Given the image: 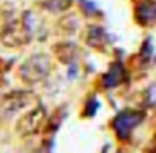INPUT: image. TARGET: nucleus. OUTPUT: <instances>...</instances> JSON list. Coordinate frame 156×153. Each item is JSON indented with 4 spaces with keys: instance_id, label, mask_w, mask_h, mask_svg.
I'll list each match as a JSON object with an SVG mask.
<instances>
[{
    "instance_id": "nucleus-1",
    "label": "nucleus",
    "mask_w": 156,
    "mask_h": 153,
    "mask_svg": "<svg viewBox=\"0 0 156 153\" xmlns=\"http://www.w3.org/2000/svg\"><path fill=\"white\" fill-rule=\"evenodd\" d=\"M52 72V61L49 56L45 54H32L30 57H27L22 66L19 67V74L20 79L25 84H39V82L45 81Z\"/></svg>"
},
{
    "instance_id": "nucleus-2",
    "label": "nucleus",
    "mask_w": 156,
    "mask_h": 153,
    "mask_svg": "<svg viewBox=\"0 0 156 153\" xmlns=\"http://www.w3.org/2000/svg\"><path fill=\"white\" fill-rule=\"evenodd\" d=\"M45 118H47V113H45L44 106L37 104L19 118L15 129L20 136H32L42 128V125L45 123Z\"/></svg>"
},
{
    "instance_id": "nucleus-3",
    "label": "nucleus",
    "mask_w": 156,
    "mask_h": 153,
    "mask_svg": "<svg viewBox=\"0 0 156 153\" xmlns=\"http://www.w3.org/2000/svg\"><path fill=\"white\" fill-rule=\"evenodd\" d=\"M32 39L30 32H29V29L25 27L24 20H9L7 25H5L4 32H2V37H0V41H2V44L7 46V47H22V46H25L29 41Z\"/></svg>"
},
{
    "instance_id": "nucleus-4",
    "label": "nucleus",
    "mask_w": 156,
    "mask_h": 153,
    "mask_svg": "<svg viewBox=\"0 0 156 153\" xmlns=\"http://www.w3.org/2000/svg\"><path fill=\"white\" fill-rule=\"evenodd\" d=\"M34 99V96L29 91H12L2 99V104H0V115L5 116V118H10V116L17 115L19 111L25 109L30 101Z\"/></svg>"
},
{
    "instance_id": "nucleus-5",
    "label": "nucleus",
    "mask_w": 156,
    "mask_h": 153,
    "mask_svg": "<svg viewBox=\"0 0 156 153\" xmlns=\"http://www.w3.org/2000/svg\"><path fill=\"white\" fill-rule=\"evenodd\" d=\"M139 121H141V115H139V113L124 111L114 119V129H116L119 138H124V136L129 135V131H131Z\"/></svg>"
},
{
    "instance_id": "nucleus-6",
    "label": "nucleus",
    "mask_w": 156,
    "mask_h": 153,
    "mask_svg": "<svg viewBox=\"0 0 156 153\" xmlns=\"http://www.w3.org/2000/svg\"><path fill=\"white\" fill-rule=\"evenodd\" d=\"M86 44L94 49H102L108 44V34L99 25H89L86 32Z\"/></svg>"
},
{
    "instance_id": "nucleus-7",
    "label": "nucleus",
    "mask_w": 156,
    "mask_h": 153,
    "mask_svg": "<svg viewBox=\"0 0 156 153\" xmlns=\"http://www.w3.org/2000/svg\"><path fill=\"white\" fill-rule=\"evenodd\" d=\"M54 52L62 64H71L77 57V47L71 42H61L54 47Z\"/></svg>"
},
{
    "instance_id": "nucleus-8",
    "label": "nucleus",
    "mask_w": 156,
    "mask_h": 153,
    "mask_svg": "<svg viewBox=\"0 0 156 153\" xmlns=\"http://www.w3.org/2000/svg\"><path fill=\"white\" fill-rule=\"evenodd\" d=\"M72 4L74 0H44L41 5L51 14H64L72 7Z\"/></svg>"
},
{
    "instance_id": "nucleus-9",
    "label": "nucleus",
    "mask_w": 156,
    "mask_h": 153,
    "mask_svg": "<svg viewBox=\"0 0 156 153\" xmlns=\"http://www.w3.org/2000/svg\"><path fill=\"white\" fill-rule=\"evenodd\" d=\"M139 15L138 19L143 22L144 25H149L153 20L156 19V7H153L151 4H141L139 5Z\"/></svg>"
},
{
    "instance_id": "nucleus-10",
    "label": "nucleus",
    "mask_w": 156,
    "mask_h": 153,
    "mask_svg": "<svg viewBox=\"0 0 156 153\" xmlns=\"http://www.w3.org/2000/svg\"><path fill=\"white\" fill-rule=\"evenodd\" d=\"M59 27H61L64 32H67V34H74V32L77 31V27H79V20H77L76 15H66L64 19H61Z\"/></svg>"
},
{
    "instance_id": "nucleus-11",
    "label": "nucleus",
    "mask_w": 156,
    "mask_h": 153,
    "mask_svg": "<svg viewBox=\"0 0 156 153\" xmlns=\"http://www.w3.org/2000/svg\"><path fill=\"white\" fill-rule=\"evenodd\" d=\"M79 4H81L82 12H84L86 15H96L98 14V7H96L92 2H89V0H81Z\"/></svg>"
}]
</instances>
